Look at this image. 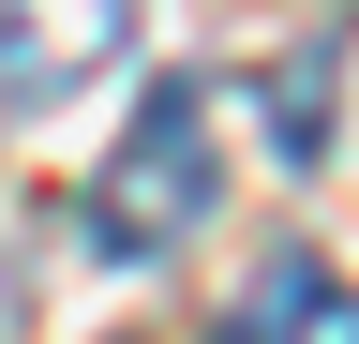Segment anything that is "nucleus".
Here are the masks:
<instances>
[{
	"mask_svg": "<svg viewBox=\"0 0 359 344\" xmlns=\"http://www.w3.org/2000/svg\"><path fill=\"white\" fill-rule=\"evenodd\" d=\"M210 344H359V284L344 270H314V254H269V270L224 299V329Z\"/></svg>",
	"mask_w": 359,
	"mask_h": 344,
	"instance_id": "3",
	"label": "nucleus"
},
{
	"mask_svg": "<svg viewBox=\"0 0 359 344\" xmlns=\"http://www.w3.org/2000/svg\"><path fill=\"white\" fill-rule=\"evenodd\" d=\"M210 195H224V165H210V90L165 75V90L120 120V150L90 165V240L150 270V254H180V240L210 225Z\"/></svg>",
	"mask_w": 359,
	"mask_h": 344,
	"instance_id": "1",
	"label": "nucleus"
},
{
	"mask_svg": "<svg viewBox=\"0 0 359 344\" xmlns=\"http://www.w3.org/2000/svg\"><path fill=\"white\" fill-rule=\"evenodd\" d=\"M269 120H285V150L330 135V60H299V75H269Z\"/></svg>",
	"mask_w": 359,
	"mask_h": 344,
	"instance_id": "4",
	"label": "nucleus"
},
{
	"mask_svg": "<svg viewBox=\"0 0 359 344\" xmlns=\"http://www.w3.org/2000/svg\"><path fill=\"white\" fill-rule=\"evenodd\" d=\"M135 46V0H0V105H60Z\"/></svg>",
	"mask_w": 359,
	"mask_h": 344,
	"instance_id": "2",
	"label": "nucleus"
}]
</instances>
